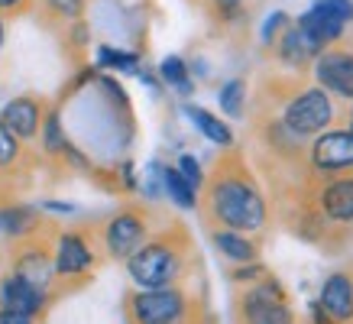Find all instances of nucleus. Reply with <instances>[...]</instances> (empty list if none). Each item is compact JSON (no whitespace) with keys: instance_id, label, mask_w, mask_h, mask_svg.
<instances>
[{"instance_id":"4","label":"nucleus","mask_w":353,"mask_h":324,"mask_svg":"<svg viewBox=\"0 0 353 324\" xmlns=\"http://www.w3.org/2000/svg\"><path fill=\"white\" fill-rule=\"evenodd\" d=\"M334 120H337V101L318 85L301 88L299 94L289 97V104L282 110V127L289 130L295 140L318 136L327 127H334Z\"/></svg>"},{"instance_id":"11","label":"nucleus","mask_w":353,"mask_h":324,"mask_svg":"<svg viewBox=\"0 0 353 324\" xmlns=\"http://www.w3.org/2000/svg\"><path fill=\"white\" fill-rule=\"evenodd\" d=\"M46 305H49V292L32 285L30 279H23L20 272H7L0 279V308H13V312L39 318L46 312Z\"/></svg>"},{"instance_id":"6","label":"nucleus","mask_w":353,"mask_h":324,"mask_svg":"<svg viewBox=\"0 0 353 324\" xmlns=\"http://www.w3.org/2000/svg\"><path fill=\"white\" fill-rule=\"evenodd\" d=\"M243 324H295L289 298L276 279H263L240 298Z\"/></svg>"},{"instance_id":"19","label":"nucleus","mask_w":353,"mask_h":324,"mask_svg":"<svg viewBox=\"0 0 353 324\" xmlns=\"http://www.w3.org/2000/svg\"><path fill=\"white\" fill-rule=\"evenodd\" d=\"M0 234L3 237L26 240L36 234V211L23 205H7L0 207Z\"/></svg>"},{"instance_id":"13","label":"nucleus","mask_w":353,"mask_h":324,"mask_svg":"<svg viewBox=\"0 0 353 324\" xmlns=\"http://www.w3.org/2000/svg\"><path fill=\"white\" fill-rule=\"evenodd\" d=\"M272 49H276L279 59L289 65V68H305L308 62L318 59V52H324V45L318 43L311 32L301 30L299 23H289L285 30L279 32V39L272 43Z\"/></svg>"},{"instance_id":"8","label":"nucleus","mask_w":353,"mask_h":324,"mask_svg":"<svg viewBox=\"0 0 353 324\" xmlns=\"http://www.w3.org/2000/svg\"><path fill=\"white\" fill-rule=\"evenodd\" d=\"M94 263H97V253L85 234L62 230L55 237V247H52L55 276H62V279H81V276H88V272L94 270Z\"/></svg>"},{"instance_id":"30","label":"nucleus","mask_w":353,"mask_h":324,"mask_svg":"<svg viewBox=\"0 0 353 324\" xmlns=\"http://www.w3.org/2000/svg\"><path fill=\"white\" fill-rule=\"evenodd\" d=\"M314 3H318V7H324V10L337 13L341 20L353 23V0H314Z\"/></svg>"},{"instance_id":"18","label":"nucleus","mask_w":353,"mask_h":324,"mask_svg":"<svg viewBox=\"0 0 353 324\" xmlns=\"http://www.w3.org/2000/svg\"><path fill=\"white\" fill-rule=\"evenodd\" d=\"M211 240H214V247L221 256H227L230 263H240V266H243V263H256V256H259V247L246 237V234H240V230L217 227L214 234H211Z\"/></svg>"},{"instance_id":"14","label":"nucleus","mask_w":353,"mask_h":324,"mask_svg":"<svg viewBox=\"0 0 353 324\" xmlns=\"http://www.w3.org/2000/svg\"><path fill=\"white\" fill-rule=\"evenodd\" d=\"M13 272H20L23 279H30L32 285H39L43 292H49V289H52V279H55L52 250H46L39 240H26V243L17 250Z\"/></svg>"},{"instance_id":"21","label":"nucleus","mask_w":353,"mask_h":324,"mask_svg":"<svg viewBox=\"0 0 353 324\" xmlns=\"http://www.w3.org/2000/svg\"><path fill=\"white\" fill-rule=\"evenodd\" d=\"M162 188H165V194L172 198V205L185 207V211L198 207V192L185 182L182 172H179L175 165H162Z\"/></svg>"},{"instance_id":"28","label":"nucleus","mask_w":353,"mask_h":324,"mask_svg":"<svg viewBox=\"0 0 353 324\" xmlns=\"http://www.w3.org/2000/svg\"><path fill=\"white\" fill-rule=\"evenodd\" d=\"M211 3V10H214L217 20H224V23H234L240 13H243V3L246 0H208Z\"/></svg>"},{"instance_id":"34","label":"nucleus","mask_w":353,"mask_h":324,"mask_svg":"<svg viewBox=\"0 0 353 324\" xmlns=\"http://www.w3.org/2000/svg\"><path fill=\"white\" fill-rule=\"evenodd\" d=\"M311 318H314V324H334V321H331V314H327V312L321 308V302L311 305Z\"/></svg>"},{"instance_id":"15","label":"nucleus","mask_w":353,"mask_h":324,"mask_svg":"<svg viewBox=\"0 0 353 324\" xmlns=\"http://www.w3.org/2000/svg\"><path fill=\"white\" fill-rule=\"evenodd\" d=\"M321 308L331 314L334 324H353V276L331 272L321 285Z\"/></svg>"},{"instance_id":"5","label":"nucleus","mask_w":353,"mask_h":324,"mask_svg":"<svg viewBox=\"0 0 353 324\" xmlns=\"http://www.w3.org/2000/svg\"><path fill=\"white\" fill-rule=\"evenodd\" d=\"M311 172L324 179L353 175V130H324L314 136L308 150Z\"/></svg>"},{"instance_id":"32","label":"nucleus","mask_w":353,"mask_h":324,"mask_svg":"<svg viewBox=\"0 0 353 324\" xmlns=\"http://www.w3.org/2000/svg\"><path fill=\"white\" fill-rule=\"evenodd\" d=\"M266 270L256 266V263H243V270H234V282H253V279H263Z\"/></svg>"},{"instance_id":"23","label":"nucleus","mask_w":353,"mask_h":324,"mask_svg":"<svg viewBox=\"0 0 353 324\" xmlns=\"http://www.w3.org/2000/svg\"><path fill=\"white\" fill-rule=\"evenodd\" d=\"M39 140H43V150L49 156H65L68 150V140H65V127H62V117L49 110L43 117V127H39Z\"/></svg>"},{"instance_id":"31","label":"nucleus","mask_w":353,"mask_h":324,"mask_svg":"<svg viewBox=\"0 0 353 324\" xmlns=\"http://www.w3.org/2000/svg\"><path fill=\"white\" fill-rule=\"evenodd\" d=\"M32 7V0H0V17H20Z\"/></svg>"},{"instance_id":"27","label":"nucleus","mask_w":353,"mask_h":324,"mask_svg":"<svg viewBox=\"0 0 353 324\" xmlns=\"http://www.w3.org/2000/svg\"><path fill=\"white\" fill-rule=\"evenodd\" d=\"M175 169L182 172V179H185L188 185H192L194 192L201 194L204 179H208V175H204V169H201V162L194 159V156H188V152H182V156H179V162H175Z\"/></svg>"},{"instance_id":"26","label":"nucleus","mask_w":353,"mask_h":324,"mask_svg":"<svg viewBox=\"0 0 353 324\" xmlns=\"http://www.w3.org/2000/svg\"><path fill=\"white\" fill-rule=\"evenodd\" d=\"M23 159V143L0 123V169H13Z\"/></svg>"},{"instance_id":"2","label":"nucleus","mask_w":353,"mask_h":324,"mask_svg":"<svg viewBox=\"0 0 353 324\" xmlns=\"http://www.w3.org/2000/svg\"><path fill=\"white\" fill-rule=\"evenodd\" d=\"M185 259H188V237L179 227H172L159 237H146L123 263L137 289H162L179 282L185 272Z\"/></svg>"},{"instance_id":"24","label":"nucleus","mask_w":353,"mask_h":324,"mask_svg":"<svg viewBox=\"0 0 353 324\" xmlns=\"http://www.w3.org/2000/svg\"><path fill=\"white\" fill-rule=\"evenodd\" d=\"M97 65L101 68H117L123 75H139V55L137 52H123L114 45H97Z\"/></svg>"},{"instance_id":"33","label":"nucleus","mask_w":353,"mask_h":324,"mask_svg":"<svg viewBox=\"0 0 353 324\" xmlns=\"http://www.w3.org/2000/svg\"><path fill=\"white\" fill-rule=\"evenodd\" d=\"M0 324H36V318L23 312H13V308H0Z\"/></svg>"},{"instance_id":"12","label":"nucleus","mask_w":353,"mask_h":324,"mask_svg":"<svg viewBox=\"0 0 353 324\" xmlns=\"http://www.w3.org/2000/svg\"><path fill=\"white\" fill-rule=\"evenodd\" d=\"M318 211L334 224H353V175H337L318 188Z\"/></svg>"},{"instance_id":"35","label":"nucleus","mask_w":353,"mask_h":324,"mask_svg":"<svg viewBox=\"0 0 353 324\" xmlns=\"http://www.w3.org/2000/svg\"><path fill=\"white\" fill-rule=\"evenodd\" d=\"M3 39H7V23H3V17H0V45H3Z\"/></svg>"},{"instance_id":"7","label":"nucleus","mask_w":353,"mask_h":324,"mask_svg":"<svg viewBox=\"0 0 353 324\" xmlns=\"http://www.w3.org/2000/svg\"><path fill=\"white\" fill-rule=\"evenodd\" d=\"M146 237H150V217H146V211H139V207L117 211L114 217H108V224L101 230L104 250L114 259H127Z\"/></svg>"},{"instance_id":"3","label":"nucleus","mask_w":353,"mask_h":324,"mask_svg":"<svg viewBox=\"0 0 353 324\" xmlns=\"http://www.w3.org/2000/svg\"><path fill=\"white\" fill-rule=\"evenodd\" d=\"M123 312H127V324H188L192 298L179 285L137 289L127 295Z\"/></svg>"},{"instance_id":"29","label":"nucleus","mask_w":353,"mask_h":324,"mask_svg":"<svg viewBox=\"0 0 353 324\" xmlns=\"http://www.w3.org/2000/svg\"><path fill=\"white\" fill-rule=\"evenodd\" d=\"M285 26H289V17H285L282 10H276V13H272V17L266 20V26H263V45H272V43H276L279 32L285 30Z\"/></svg>"},{"instance_id":"16","label":"nucleus","mask_w":353,"mask_h":324,"mask_svg":"<svg viewBox=\"0 0 353 324\" xmlns=\"http://www.w3.org/2000/svg\"><path fill=\"white\" fill-rule=\"evenodd\" d=\"M299 26L305 32H311L314 39L321 45H331L337 43L343 32H347V20H341L337 13L331 10H324V7H318V3H311V10H305L299 17Z\"/></svg>"},{"instance_id":"1","label":"nucleus","mask_w":353,"mask_h":324,"mask_svg":"<svg viewBox=\"0 0 353 324\" xmlns=\"http://www.w3.org/2000/svg\"><path fill=\"white\" fill-rule=\"evenodd\" d=\"M204 205L208 217L217 227L240 230V234H256L266 227V198L253 182V175L246 172L240 156L217 162L211 179H204Z\"/></svg>"},{"instance_id":"17","label":"nucleus","mask_w":353,"mask_h":324,"mask_svg":"<svg viewBox=\"0 0 353 324\" xmlns=\"http://www.w3.org/2000/svg\"><path fill=\"white\" fill-rule=\"evenodd\" d=\"M182 114L194 123V130L201 133L208 143H214V146H234V130L227 127L224 120L217 117V114H211V110L198 108V104H182Z\"/></svg>"},{"instance_id":"10","label":"nucleus","mask_w":353,"mask_h":324,"mask_svg":"<svg viewBox=\"0 0 353 324\" xmlns=\"http://www.w3.org/2000/svg\"><path fill=\"white\" fill-rule=\"evenodd\" d=\"M43 117H46L43 104H39L36 97H30V94L13 97V101H7V104H3V110H0V123L10 130V133H13V136H17L20 143L39 140V127H43Z\"/></svg>"},{"instance_id":"9","label":"nucleus","mask_w":353,"mask_h":324,"mask_svg":"<svg viewBox=\"0 0 353 324\" xmlns=\"http://www.w3.org/2000/svg\"><path fill=\"white\" fill-rule=\"evenodd\" d=\"M314 81L324 88L327 94L353 101V52L347 49H324L314 59Z\"/></svg>"},{"instance_id":"20","label":"nucleus","mask_w":353,"mask_h":324,"mask_svg":"<svg viewBox=\"0 0 353 324\" xmlns=\"http://www.w3.org/2000/svg\"><path fill=\"white\" fill-rule=\"evenodd\" d=\"M159 81L169 85L172 91H179L182 97L194 94V81H192V68L185 62L182 55H165L159 62Z\"/></svg>"},{"instance_id":"22","label":"nucleus","mask_w":353,"mask_h":324,"mask_svg":"<svg viewBox=\"0 0 353 324\" xmlns=\"http://www.w3.org/2000/svg\"><path fill=\"white\" fill-rule=\"evenodd\" d=\"M217 101H221V110H224L227 117L240 120L246 114V81L243 78H230L221 85L217 91Z\"/></svg>"},{"instance_id":"36","label":"nucleus","mask_w":353,"mask_h":324,"mask_svg":"<svg viewBox=\"0 0 353 324\" xmlns=\"http://www.w3.org/2000/svg\"><path fill=\"white\" fill-rule=\"evenodd\" d=\"M350 130H353V110H350Z\"/></svg>"},{"instance_id":"25","label":"nucleus","mask_w":353,"mask_h":324,"mask_svg":"<svg viewBox=\"0 0 353 324\" xmlns=\"http://www.w3.org/2000/svg\"><path fill=\"white\" fill-rule=\"evenodd\" d=\"M43 3V10L55 20H78L81 13H85L88 0H39Z\"/></svg>"}]
</instances>
